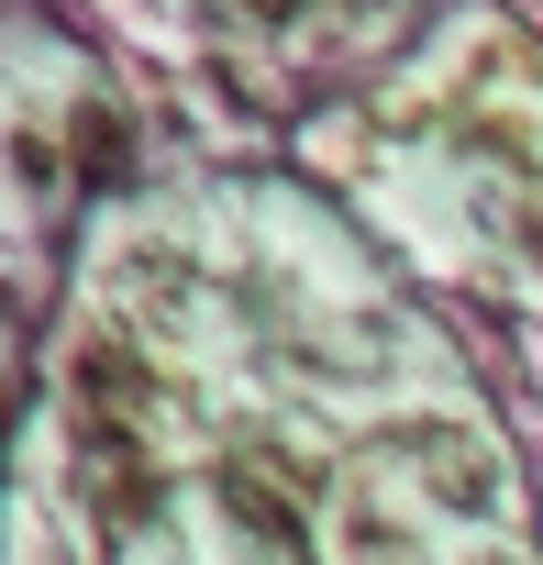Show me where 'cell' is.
I'll list each match as a JSON object with an SVG mask.
<instances>
[{"instance_id": "6da1fadb", "label": "cell", "mask_w": 543, "mask_h": 565, "mask_svg": "<svg viewBox=\"0 0 543 565\" xmlns=\"http://www.w3.org/2000/svg\"><path fill=\"white\" fill-rule=\"evenodd\" d=\"M377 455L388 466H411L422 488H433V510H499V488H510V466H499V444L488 433H466V422H400V433H377Z\"/></svg>"}, {"instance_id": "7a4b0ae2", "label": "cell", "mask_w": 543, "mask_h": 565, "mask_svg": "<svg viewBox=\"0 0 543 565\" xmlns=\"http://www.w3.org/2000/svg\"><path fill=\"white\" fill-rule=\"evenodd\" d=\"M344 565H422V543L388 510H344Z\"/></svg>"}, {"instance_id": "3957f363", "label": "cell", "mask_w": 543, "mask_h": 565, "mask_svg": "<svg viewBox=\"0 0 543 565\" xmlns=\"http://www.w3.org/2000/svg\"><path fill=\"white\" fill-rule=\"evenodd\" d=\"M488 222H499L521 255H543V189H521V200H488Z\"/></svg>"}, {"instance_id": "277c9868", "label": "cell", "mask_w": 543, "mask_h": 565, "mask_svg": "<svg viewBox=\"0 0 543 565\" xmlns=\"http://www.w3.org/2000/svg\"><path fill=\"white\" fill-rule=\"evenodd\" d=\"M244 565H289V554H278V543H255V554H244Z\"/></svg>"}, {"instance_id": "5b68a950", "label": "cell", "mask_w": 543, "mask_h": 565, "mask_svg": "<svg viewBox=\"0 0 543 565\" xmlns=\"http://www.w3.org/2000/svg\"><path fill=\"white\" fill-rule=\"evenodd\" d=\"M488 565H521V554H488Z\"/></svg>"}]
</instances>
